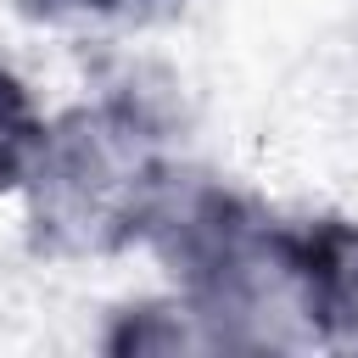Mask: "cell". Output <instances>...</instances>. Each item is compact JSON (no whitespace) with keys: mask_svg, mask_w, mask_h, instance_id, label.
Instances as JSON below:
<instances>
[{"mask_svg":"<svg viewBox=\"0 0 358 358\" xmlns=\"http://www.w3.org/2000/svg\"><path fill=\"white\" fill-rule=\"evenodd\" d=\"M179 168L185 151L173 101L140 78L101 84L95 95L45 117L17 185L28 252L50 263L134 252Z\"/></svg>","mask_w":358,"mask_h":358,"instance_id":"1","label":"cell"},{"mask_svg":"<svg viewBox=\"0 0 358 358\" xmlns=\"http://www.w3.org/2000/svg\"><path fill=\"white\" fill-rule=\"evenodd\" d=\"M179 6L185 0H22V11L45 22H157Z\"/></svg>","mask_w":358,"mask_h":358,"instance_id":"5","label":"cell"},{"mask_svg":"<svg viewBox=\"0 0 358 358\" xmlns=\"http://www.w3.org/2000/svg\"><path fill=\"white\" fill-rule=\"evenodd\" d=\"M302 308L313 347L358 352V218H302Z\"/></svg>","mask_w":358,"mask_h":358,"instance_id":"3","label":"cell"},{"mask_svg":"<svg viewBox=\"0 0 358 358\" xmlns=\"http://www.w3.org/2000/svg\"><path fill=\"white\" fill-rule=\"evenodd\" d=\"M140 246L162 263L168 296L196 319L207 352L313 347L302 308V218L268 207L257 190L185 157Z\"/></svg>","mask_w":358,"mask_h":358,"instance_id":"2","label":"cell"},{"mask_svg":"<svg viewBox=\"0 0 358 358\" xmlns=\"http://www.w3.org/2000/svg\"><path fill=\"white\" fill-rule=\"evenodd\" d=\"M45 106L28 84V73L11 62V50L0 45V196H17L22 173H28V157L45 134Z\"/></svg>","mask_w":358,"mask_h":358,"instance_id":"4","label":"cell"}]
</instances>
